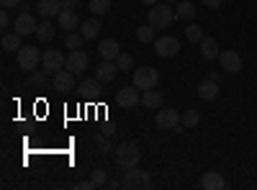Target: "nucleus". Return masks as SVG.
<instances>
[{"instance_id": "1", "label": "nucleus", "mask_w": 257, "mask_h": 190, "mask_svg": "<svg viewBox=\"0 0 257 190\" xmlns=\"http://www.w3.org/2000/svg\"><path fill=\"white\" fill-rule=\"evenodd\" d=\"M113 159L121 170H132V167H139V159H142V149L139 144L134 141H121L116 149H113Z\"/></svg>"}, {"instance_id": "2", "label": "nucleus", "mask_w": 257, "mask_h": 190, "mask_svg": "<svg viewBox=\"0 0 257 190\" xmlns=\"http://www.w3.org/2000/svg\"><path fill=\"white\" fill-rule=\"evenodd\" d=\"M175 11L170 8L167 3H157V6H149V13H147V24L152 26L155 31L160 29H170L173 26V21H175Z\"/></svg>"}, {"instance_id": "3", "label": "nucleus", "mask_w": 257, "mask_h": 190, "mask_svg": "<svg viewBox=\"0 0 257 190\" xmlns=\"http://www.w3.org/2000/svg\"><path fill=\"white\" fill-rule=\"evenodd\" d=\"M16 65H18V70H24V72H34L41 65V52L36 47H21L16 52Z\"/></svg>"}, {"instance_id": "4", "label": "nucleus", "mask_w": 257, "mask_h": 190, "mask_svg": "<svg viewBox=\"0 0 257 190\" xmlns=\"http://www.w3.org/2000/svg\"><path fill=\"white\" fill-rule=\"evenodd\" d=\"M132 77H134V88L139 90H152L160 85V72L155 67H139L132 72Z\"/></svg>"}, {"instance_id": "5", "label": "nucleus", "mask_w": 257, "mask_h": 190, "mask_svg": "<svg viewBox=\"0 0 257 190\" xmlns=\"http://www.w3.org/2000/svg\"><path fill=\"white\" fill-rule=\"evenodd\" d=\"M121 187H126V190H137V187L149 190L152 187V177H149L144 170H139V167H132V170H126V177H123Z\"/></svg>"}, {"instance_id": "6", "label": "nucleus", "mask_w": 257, "mask_h": 190, "mask_svg": "<svg viewBox=\"0 0 257 190\" xmlns=\"http://www.w3.org/2000/svg\"><path fill=\"white\" fill-rule=\"evenodd\" d=\"M157 126H160V129L162 131H180V113L175 111V108H160L157 111Z\"/></svg>"}, {"instance_id": "7", "label": "nucleus", "mask_w": 257, "mask_h": 190, "mask_svg": "<svg viewBox=\"0 0 257 190\" xmlns=\"http://www.w3.org/2000/svg\"><path fill=\"white\" fill-rule=\"evenodd\" d=\"M64 65H67V57H64L59 49H47L44 54H41V67H44L47 72H59L64 70Z\"/></svg>"}, {"instance_id": "8", "label": "nucleus", "mask_w": 257, "mask_h": 190, "mask_svg": "<svg viewBox=\"0 0 257 190\" xmlns=\"http://www.w3.org/2000/svg\"><path fill=\"white\" fill-rule=\"evenodd\" d=\"M52 88H54L57 93H72V90H75V72H70L67 67L59 70V72H54V75H52Z\"/></svg>"}, {"instance_id": "9", "label": "nucleus", "mask_w": 257, "mask_h": 190, "mask_svg": "<svg viewBox=\"0 0 257 190\" xmlns=\"http://www.w3.org/2000/svg\"><path fill=\"white\" fill-rule=\"evenodd\" d=\"M155 52H157V57H175L178 52H180V41L175 39V36H157L155 39Z\"/></svg>"}, {"instance_id": "10", "label": "nucleus", "mask_w": 257, "mask_h": 190, "mask_svg": "<svg viewBox=\"0 0 257 190\" xmlns=\"http://www.w3.org/2000/svg\"><path fill=\"white\" fill-rule=\"evenodd\" d=\"M13 29H16V34H21V36H31V34H36L39 24H36V18H34L29 11H21V16L16 18Z\"/></svg>"}, {"instance_id": "11", "label": "nucleus", "mask_w": 257, "mask_h": 190, "mask_svg": "<svg viewBox=\"0 0 257 190\" xmlns=\"http://www.w3.org/2000/svg\"><path fill=\"white\" fill-rule=\"evenodd\" d=\"M219 62H221V70H224V72H231V75L242 72V57H239V52L226 49V52L219 54Z\"/></svg>"}, {"instance_id": "12", "label": "nucleus", "mask_w": 257, "mask_h": 190, "mask_svg": "<svg viewBox=\"0 0 257 190\" xmlns=\"http://www.w3.org/2000/svg\"><path fill=\"white\" fill-rule=\"evenodd\" d=\"M88 65H90V57L85 54L82 49H75V52L67 54V65H64V67H67L70 72H75V75H80V72L88 70Z\"/></svg>"}, {"instance_id": "13", "label": "nucleus", "mask_w": 257, "mask_h": 190, "mask_svg": "<svg viewBox=\"0 0 257 190\" xmlns=\"http://www.w3.org/2000/svg\"><path fill=\"white\" fill-rule=\"evenodd\" d=\"M137 90H139V88H121V90L116 93V103L121 105V108H126V111L137 108V105L142 103V98H139Z\"/></svg>"}, {"instance_id": "14", "label": "nucleus", "mask_w": 257, "mask_h": 190, "mask_svg": "<svg viewBox=\"0 0 257 190\" xmlns=\"http://www.w3.org/2000/svg\"><path fill=\"white\" fill-rule=\"evenodd\" d=\"M80 24H82V21H80V16H77L75 8H62L59 16H57V26L64 29V31H75Z\"/></svg>"}, {"instance_id": "15", "label": "nucleus", "mask_w": 257, "mask_h": 190, "mask_svg": "<svg viewBox=\"0 0 257 190\" xmlns=\"http://www.w3.org/2000/svg\"><path fill=\"white\" fill-rule=\"evenodd\" d=\"M118 72H121V70H118V65H116L113 59H103L100 65H98V70H95V77L105 85V82H113Z\"/></svg>"}, {"instance_id": "16", "label": "nucleus", "mask_w": 257, "mask_h": 190, "mask_svg": "<svg viewBox=\"0 0 257 190\" xmlns=\"http://www.w3.org/2000/svg\"><path fill=\"white\" fill-rule=\"evenodd\" d=\"M118 49H121V47H118L116 39H100V41H98V54H100L103 59H113V62H116V57L121 54Z\"/></svg>"}, {"instance_id": "17", "label": "nucleus", "mask_w": 257, "mask_h": 190, "mask_svg": "<svg viewBox=\"0 0 257 190\" xmlns=\"http://www.w3.org/2000/svg\"><path fill=\"white\" fill-rule=\"evenodd\" d=\"M62 11V0H39L36 3V13L41 18H54Z\"/></svg>"}, {"instance_id": "18", "label": "nucleus", "mask_w": 257, "mask_h": 190, "mask_svg": "<svg viewBox=\"0 0 257 190\" xmlns=\"http://www.w3.org/2000/svg\"><path fill=\"white\" fill-rule=\"evenodd\" d=\"M219 54H221L219 41L213 39V36H203V39H201V57L211 62V59H219Z\"/></svg>"}, {"instance_id": "19", "label": "nucleus", "mask_w": 257, "mask_h": 190, "mask_svg": "<svg viewBox=\"0 0 257 190\" xmlns=\"http://www.w3.org/2000/svg\"><path fill=\"white\" fill-rule=\"evenodd\" d=\"M198 95H201V100H216L219 98V82L216 80H201L198 82Z\"/></svg>"}, {"instance_id": "20", "label": "nucleus", "mask_w": 257, "mask_h": 190, "mask_svg": "<svg viewBox=\"0 0 257 190\" xmlns=\"http://www.w3.org/2000/svg\"><path fill=\"white\" fill-rule=\"evenodd\" d=\"M226 182H224V177H221V172H203V177H201V187L203 190H221Z\"/></svg>"}, {"instance_id": "21", "label": "nucleus", "mask_w": 257, "mask_h": 190, "mask_svg": "<svg viewBox=\"0 0 257 190\" xmlns=\"http://www.w3.org/2000/svg\"><path fill=\"white\" fill-rule=\"evenodd\" d=\"M54 36H57V26L52 24L49 18H44V21L39 24V29H36V39H39V41H44V44H49Z\"/></svg>"}, {"instance_id": "22", "label": "nucleus", "mask_w": 257, "mask_h": 190, "mask_svg": "<svg viewBox=\"0 0 257 190\" xmlns=\"http://www.w3.org/2000/svg\"><path fill=\"white\" fill-rule=\"evenodd\" d=\"M142 105H144V108H149V111H160V108H162V95H160L155 88H152V90H144Z\"/></svg>"}, {"instance_id": "23", "label": "nucleus", "mask_w": 257, "mask_h": 190, "mask_svg": "<svg viewBox=\"0 0 257 190\" xmlns=\"http://www.w3.org/2000/svg\"><path fill=\"white\" fill-rule=\"evenodd\" d=\"M80 31H82L85 39H95L98 31H100V18L93 16V18H88V21H82V24H80Z\"/></svg>"}, {"instance_id": "24", "label": "nucleus", "mask_w": 257, "mask_h": 190, "mask_svg": "<svg viewBox=\"0 0 257 190\" xmlns=\"http://www.w3.org/2000/svg\"><path fill=\"white\" fill-rule=\"evenodd\" d=\"M49 75H52V72H47V70H34V72H29V85H34V88H47V85H52Z\"/></svg>"}, {"instance_id": "25", "label": "nucleus", "mask_w": 257, "mask_h": 190, "mask_svg": "<svg viewBox=\"0 0 257 190\" xmlns=\"http://www.w3.org/2000/svg\"><path fill=\"white\" fill-rule=\"evenodd\" d=\"M175 16L183 18V21H193L196 18V6H193L190 0H180V3L175 6Z\"/></svg>"}, {"instance_id": "26", "label": "nucleus", "mask_w": 257, "mask_h": 190, "mask_svg": "<svg viewBox=\"0 0 257 190\" xmlns=\"http://www.w3.org/2000/svg\"><path fill=\"white\" fill-rule=\"evenodd\" d=\"M100 85L103 82L98 80V77H93V80H82L80 85H77V93H82V95H88V98H93L98 90H100Z\"/></svg>"}, {"instance_id": "27", "label": "nucleus", "mask_w": 257, "mask_h": 190, "mask_svg": "<svg viewBox=\"0 0 257 190\" xmlns=\"http://www.w3.org/2000/svg\"><path fill=\"white\" fill-rule=\"evenodd\" d=\"M21 47H24V36H21V34H6L3 36V49L6 52H18Z\"/></svg>"}, {"instance_id": "28", "label": "nucleus", "mask_w": 257, "mask_h": 190, "mask_svg": "<svg viewBox=\"0 0 257 190\" xmlns=\"http://www.w3.org/2000/svg\"><path fill=\"white\" fill-rule=\"evenodd\" d=\"M85 41H88V39L82 36V31H70L67 39H64V47H67L70 52H75V49H82Z\"/></svg>"}, {"instance_id": "29", "label": "nucleus", "mask_w": 257, "mask_h": 190, "mask_svg": "<svg viewBox=\"0 0 257 190\" xmlns=\"http://www.w3.org/2000/svg\"><path fill=\"white\" fill-rule=\"evenodd\" d=\"M180 121H183V126H185V129H196V126L201 123V113H198L196 108H188V111H183Z\"/></svg>"}, {"instance_id": "30", "label": "nucleus", "mask_w": 257, "mask_h": 190, "mask_svg": "<svg viewBox=\"0 0 257 190\" xmlns=\"http://www.w3.org/2000/svg\"><path fill=\"white\" fill-rule=\"evenodd\" d=\"M88 8H90V13L93 16H105L111 11V0H88Z\"/></svg>"}, {"instance_id": "31", "label": "nucleus", "mask_w": 257, "mask_h": 190, "mask_svg": "<svg viewBox=\"0 0 257 190\" xmlns=\"http://www.w3.org/2000/svg\"><path fill=\"white\" fill-rule=\"evenodd\" d=\"M137 39L142 41V44H155V29L149 26V24L139 26V29H137Z\"/></svg>"}, {"instance_id": "32", "label": "nucleus", "mask_w": 257, "mask_h": 190, "mask_svg": "<svg viewBox=\"0 0 257 190\" xmlns=\"http://www.w3.org/2000/svg\"><path fill=\"white\" fill-rule=\"evenodd\" d=\"M185 39L193 41V44H201V39H203V29L198 24H188L185 26Z\"/></svg>"}, {"instance_id": "33", "label": "nucleus", "mask_w": 257, "mask_h": 190, "mask_svg": "<svg viewBox=\"0 0 257 190\" xmlns=\"http://www.w3.org/2000/svg\"><path fill=\"white\" fill-rule=\"evenodd\" d=\"M116 65L121 72H134V57L132 54H118L116 57Z\"/></svg>"}, {"instance_id": "34", "label": "nucleus", "mask_w": 257, "mask_h": 190, "mask_svg": "<svg viewBox=\"0 0 257 190\" xmlns=\"http://www.w3.org/2000/svg\"><path fill=\"white\" fill-rule=\"evenodd\" d=\"M95 146H98V154H111V152H113L108 134H100V136H95Z\"/></svg>"}, {"instance_id": "35", "label": "nucleus", "mask_w": 257, "mask_h": 190, "mask_svg": "<svg viewBox=\"0 0 257 190\" xmlns=\"http://www.w3.org/2000/svg\"><path fill=\"white\" fill-rule=\"evenodd\" d=\"M90 182L95 185V190H98V187H105V185H108V177H105V170H100V167H98V170H93V172H90Z\"/></svg>"}, {"instance_id": "36", "label": "nucleus", "mask_w": 257, "mask_h": 190, "mask_svg": "<svg viewBox=\"0 0 257 190\" xmlns=\"http://www.w3.org/2000/svg\"><path fill=\"white\" fill-rule=\"evenodd\" d=\"M0 26H3V29L11 26V13H8V8H3V13H0Z\"/></svg>"}, {"instance_id": "37", "label": "nucleus", "mask_w": 257, "mask_h": 190, "mask_svg": "<svg viewBox=\"0 0 257 190\" xmlns=\"http://www.w3.org/2000/svg\"><path fill=\"white\" fill-rule=\"evenodd\" d=\"M75 190H95V185L90 180H82V182H75Z\"/></svg>"}, {"instance_id": "38", "label": "nucleus", "mask_w": 257, "mask_h": 190, "mask_svg": "<svg viewBox=\"0 0 257 190\" xmlns=\"http://www.w3.org/2000/svg\"><path fill=\"white\" fill-rule=\"evenodd\" d=\"M21 3H24V0H0V6H3V8H16Z\"/></svg>"}, {"instance_id": "39", "label": "nucleus", "mask_w": 257, "mask_h": 190, "mask_svg": "<svg viewBox=\"0 0 257 190\" xmlns=\"http://www.w3.org/2000/svg\"><path fill=\"white\" fill-rule=\"evenodd\" d=\"M201 3H203L206 8H221V3H224V0H201Z\"/></svg>"}, {"instance_id": "40", "label": "nucleus", "mask_w": 257, "mask_h": 190, "mask_svg": "<svg viewBox=\"0 0 257 190\" xmlns=\"http://www.w3.org/2000/svg\"><path fill=\"white\" fill-rule=\"evenodd\" d=\"M80 0H62V8H77Z\"/></svg>"}, {"instance_id": "41", "label": "nucleus", "mask_w": 257, "mask_h": 190, "mask_svg": "<svg viewBox=\"0 0 257 190\" xmlns=\"http://www.w3.org/2000/svg\"><path fill=\"white\" fill-rule=\"evenodd\" d=\"M142 3H144V6H157L160 0H142Z\"/></svg>"}, {"instance_id": "42", "label": "nucleus", "mask_w": 257, "mask_h": 190, "mask_svg": "<svg viewBox=\"0 0 257 190\" xmlns=\"http://www.w3.org/2000/svg\"><path fill=\"white\" fill-rule=\"evenodd\" d=\"M167 3H175V0H167Z\"/></svg>"}]
</instances>
